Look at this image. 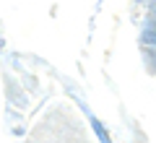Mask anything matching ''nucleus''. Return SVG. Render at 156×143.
Masks as SVG:
<instances>
[{"mask_svg":"<svg viewBox=\"0 0 156 143\" xmlns=\"http://www.w3.org/2000/svg\"><path fill=\"white\" fill-rule=\"evenodd\" d=\"M143 65L151 76H156V47H146L143 50Z\"/></svg>","mask_w":156,"mask_h":143,"instance_id":"f03ea898","label":"nucleus"},{"mask_svg":"<svg viewBox=\"0 0 156 143\" xmlns=\"http://www.w3.org/2000/svg\"><path fill=\"white\" fill-rule=\"evenodd\" d=\"M140 44L143 47H156V18H146L140 29Z\"/></svg>","mask_w":156,"mask_h":143,"instance_id":"f257e3e1","label":"nucleus"},{"mask_svg":"<svg viewBox=\"0 0 156 143\" xmlns=\"http://www.w3.org/2000/svg\"><path fill=\"white\" fill-rule=\"evenodd\" d=\"M94 130L99 133V138H101V141H104V143H109V135H107V130H104V127H101V122H99V120H94Z\"/></svg>","mask_w":156,"mask_h":143,"instance_id":"7ed1b4c3","label":"nucleus"}]
</instances>
